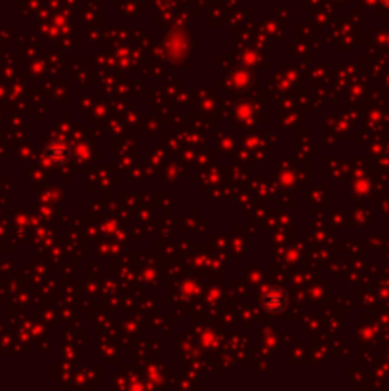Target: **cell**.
<instances>
[{"label":"cell","mask_w":389,"mask_h":391,"mask_svg":"<svg viewBox=\"0 0 389 391\" xmlns=\"http://www.w3.org/2000/svg\"><path fill=\"white\" fill-rule=\"evenodd\" d=\"M264 303V310L267 313H283L286 310V303H288V294L284 292L281 286H273V288H267L262 298Z\"/></svg>","instance_id":"6da1fadb"},{"label":"cell","mask_w":389,"mask_h":391,"mask_svg":"<svg viewBox=\"0 0 389 391\" xmlns=\"http://www.w3.org/2000/svg\"><path fill=\"white\" fill-rule=\"evenodd\" d=\"M71 157V149L69 145L63 142H53L50 143L45 149V159L50 162V164H65Z\"/></svg>","instance_id":"7a4b0ae2"},{"label":"cell","mask_w":389,"mask_h":391,"mask_svg":"<svg viewBox=\"0 0 389 391\" xmlns=\"http://www.w3.org/2000/svg\"><path fill=\"white\" fill-rule=\"evenodd\" d=\"M384 4H388V6H389V0H384Z\"/></svg>","instance_id":"3957f363"}]
</instances>
